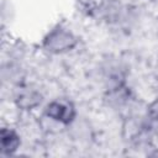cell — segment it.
I'll return each mask as SVG.
<instances>
[{
    "mask_svg": "<svg viewBox=\"0 0 158 158\" xmlns=\"http://www.w3.org/2000/svg\"><path fill=\"white\" fill-rule=\"evenodd\" d=\"M20 136L12 128H1L0 133V148L2 154H12L20 147Z\"/></svg>",
    "mask_w": 158,
    "mask_h": 158,
    "instance_id": "cell-3",
    "label": "cell"
},
{
    "mask_svg": "<svg viewBox=\"0 0 158 158\" xmlns=\"http://www.w3.org/2000/svg\"><path fill=\"white\" fill-rule=\"evenodd\" d=\"M147 128L158 137V99H156L147 110Z\"/></svg>",
    "mask_w": 158,
    "mask_h": 158,
    "instance_id": "cell-5",
    "label": "cell"
},
{
    "mask_svg": "<svg viewBox=\"0 0 158 158\" xmlns=\"http://www.w3.org/2000/svg\"><path fill=\"white\" fill-rule=\"evenodd\" d=\"M40 101H41L40 94L33 90H28V89L19 93V95L16 98L17 105L22 109H32V107L37 106L40 104Z\"/></svg>",
    "mask_w": 158,
    "mask_h": 158,
    "instance_id": "cell-4",
    "label": "cell"
},
{
    "mask_svg": "<svg viewBox=\"0 0 158 158\" xmlns=\"http://www.w3.org/2000/svg\"><path fill=\"white\" fill-rule=\"evenodd\" d=\"M78 43L77 36L67 27L56 26L43 38V48L52 54H62L72 51Z\"/></svg>",
    "mask_w": 158,
    "mask_h": 158,
    "instance_id": "cell-1",
    "label": "cell"
},
{
    "mask_svg": "<svg viewBox=\"0 0 158 158\" xmlns=\"http://www.w3.org/2000/svg\"><path fill=\"white\" fill-rule=\"evenodd\" d=\"M75 114L74 105L68 100H53L44 109V115L47 117L63 125L72 123Z\"/></svg>",
    "mask_w": 158,
    "mask_h": 158,
    "instance_id": "cell-2",
    "label": "cell"
}]
</instances>
